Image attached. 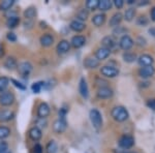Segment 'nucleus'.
<instances>
[{"mask_svg":"<svg viewBox=\"0 0 155 153\" xmlns=\"http://www.w3.org/2000/svg\"><path fill=\"white\" fill-rule=\"evenodd\" d=\"M89 117L91 120V123L94 126V128L99 130L102 126V117L101 114L98 110L96 109H92L89 113Z\"/></svg>","mask_w":155,"mask_h":153,"instance_id":"1","label":"nucleus"},{"mask_svg":"<svg viewBox=\"0 0 155 153\" xmlns=\"http://www.w3.org/2000/svg\"><path fill=\"white\" fill-rule=\"evenodd\" d=\"M112 116L116 121L123 122L128 118V112L123 107H115L112 111Z\"/></svg>","mask_w":155,"mask_h":153,"instance_id":"2","label":"nucleus"},{"mask_svg":"<svg viewBox=\"0 0 155 153\" xmlns=\"http://www.w3.org/2000/svg\"><path fill=\"white\" fill-rule=\"evenodd\" d=\"M15 102V95L9 91L0 93V105L4 107L12 106Z\"/></svg>","mask_w":155,"mask_h":153,"instance_id":"3","label":"nucleus"},{"mask_svg":"<svg viewBox=\"0 0 155 153\" xmlns=\"http://www.w3.org/2000/svg\"><path fill=\"white\" fill-rule=\"evenodd\" d=\"M134 138L130 137V135H123L121 137V139L119 140V146L123 149H129L134 146Z\"/></svg>","mask_w":155,"mask_h":153,"instance_id":"4","label":"nucleus"},{"mask_svg":"<svg viewBox=\"0 0 155 153\" xmlns=\"http://www.w3.org/2000/svg\"><path fill=\"white\" fill-rule=\"evenodd\" d=\"M67 127L66 119H57L53 124V130L56 134H62V132L65 131Z\"/></svg>","mask_w":155,"mask_h":153,"instance_id":"5","label":"nucleus"},{"mask_svg":"<svg viewBox=\"0 0 155 153\" xmlns=\"http://www.w3.org/2000/svg\"><path fill=\"white\" fill-rule=\"evenodd\" d=\"M101 72L107 78H115L116 76H118L119 71L117 68H115L114 66L106 65V66H102L101 68Z\"/></svg>","mask_w":155,"mask_h":153,"instance_id":"6","label":"nucleus"},{"mask_svg":"<svg viewBox=\"0 0 155 153\" xmlns=\"http://www.w3.org/2000/svg\"><path fill=\"white\" fill-rule=\"evenodd\" d=\"M50 112H51V110H50L49 105L46 104V102H41L38 106V109H37V116L41 119H46L50 115Z\"/></svg>","mask_w":155,"mask_h":153,"instance_id":"7","label":"nucleus"},{"mask_svg":"<svg viewBox=\"0 0 155 153\" xmlns=\"http://www.w3.org/2000/svg\"><path fill=\"white\" fill-rule=\"evenodd\" d=\"M18 71L22 76H28V75L32 71V65L27 61H24V62H21L19 65H18Z\"/></svg>","mask_w":155,"mask_h":153,"instance_id":"8","label":"nucleus"},{"mask_svg":"<svg viewBox=\"0 0 155 153\" xmlns=\"http://www.w3.org/2000/svg\"><path fill=\"white\" fill-rule=\"evenodd\" d=\"M119 45H120V48H121V49L127 51V50L131 49V47L134 46V41L131 39L130 36L124 35V36H122L121 39H120Z\"/></svg>","mask_w":155,"mask_h":153,"instance_id":"9","label":"nucleus"},{"mask_svg":"<svg viewBox=\"0 0 155 153\" xmlns=\"http://www.w3.org/2000/svg\"><path fill=\"white\" fill-rule=\"evenodd\" d=\"M85 44H86V38H85V36H83V35H76V36H74L71 38V46L74 47V48H77V49H79V48H82Z\"/></svg>","mask_w":155,"mask_h":153,"instance_id":"10","label":"nucleus"},{"mask_svg":"<svg viewBox=\"0 0 155 153\" xmlns=\"http://www.w3.org/2000/svg\"><path fill=\"white\" fill-rule=\"evenodd\" d=\"M69 49H71V42L65 41V39L61 41L57 45V52L59 54H65L69 51Z\"/></svg>","mask_w":155,"mask_h":153,"instance_id":"11","label":"nucleus"},{"mask_svg":"<svg viewBox=\"0 0 155 153\" xmlns=\"http://www.w3.org/2000/svg\"><path fill=\"white\" fill-rule=\"evenodd\" d=\"M14 117L15 113L12 111H9V110H0V121L1 122L11 121Z\"/></svg>","mask_w":155,"mask_h":153,"instance_id":"12","label":"nucleus"},{"mask_svg":"<svg viewBox=\"0 0 155 153\" xmlns=\"http://www.w3.org/2000/svg\"><path fill=\"white\" fill-rule=\"evenodd\" d=\"M79 91L81 95L85 98L89 96V89H88V85H87V82L84 78H82L81 81H80V85H79Z\"/></svg>","mask_w":155,"mask_h":153,"instance_id":"13","label":"nucleus"},{"mask_svg":"<svg viewBox=\"0 0 155 153\" xmlns=\"http://www.w3.org/2000/svg\"><path fill=\"white\" fill-rule=\"evenodd\" d=\"M113 95V90L109 87H101L97 91V96L99 98H110Z\"/></svg>","mask_w":155,"mask_h":153,"instance_id":"14","label":"nucleus"},{"mask_svg":"<svg viewBox=\"0 0 155 153\" xmlns=\"http://www.w3.org/2000/svg\"><path fill=\"white\" fill-rule=\"evenodd\" d=\"M154 72H155V68L152 66V65H150V66L142 67V68L140 69L139 74L142 78H149V77L153 76Z\"/></svg>","mask_w":155,"mask_h":153,"instance_id":"15","label":"nucleus"},{"mask_svg":"<svg viewBox=\"0 0 155 153\" xmlns=\"http://www.w3.org/2000/svg\"><path fill=\"white\" fill-rule=\"evenodd\" d=\"M110 53H111V51H110L109 49H107V48H99L98 50L96 51V54H95V56H96V59L98 60H104V59H107V57L110 56Z\"/></svg>","mask_w":155,"mask_h":153,"instance_id":"16","label":"nucleus"},{"mask_svg":"<svg viewBox=\"0 0 155 153\" xmlns=\"http://www.w3.org/2000/svg\"><path fill=\"white\" fill-rule=\"evenodd\" d=\"M153 62H154L153 58H152L150 55H147V54L142 55V56H140V58H139V63H140V65H142L143 67L150 66V65H152Z\"/></svg>","mask_w":155,"mask_h":153,"instance_id":"17","label":"nucleus"},{"mask_svg":"<svg viewBox=\"0 0 155 153\" xmlns=\"http://www.w3.org/2000/svg\"><path fill=\"white\" fill-rule=\"evenodd\" d=\"M41 44L44 47H51L54 44V37L49 33H46L41 36Z\"/></svg>","mask_w":155,"mask_h":153,"instance_id":"18","label":"nucleus"},{"mask_svg":"<svg viewBox=\"0 0 155 153\" xmlns=\"http://www.w3.org/2000/svg\"><path fill=\"white\" fill-rule=\"evenodd\" d=\"M69 27H71V29L74 30V31L81 32L86 28V25H85L83 22L79 21V20H74L71 23V25H69Z\"/></svg>","mask_w":155,"mask_h":153,"instance_id":"19","label":"nucleus"},{"mask_svg":"<svg viewBox=\"0 0 155 153\" xmlns=\"http://www.w3.org/2000/svg\"><path fill=\"white\" fill-rule=\"evenodd\" d=\"M41 135L42 134H41V128H38V127H36V126L32 127V128L29 130V137H30V139L33 140V141H38L41 138Z\"/></svg>","mask_w":155,"mask_h":153,"instance_id":"20","label":"nucleus"},{"mask_svg":"<svg viewBox=\"0 0 155 153\" xmlns=\"http://www.w3.org/2000/svg\"><path fill=\"white\" fill-rule=\"evenodd\" d=\"M4 66L9 71H14L18 67V62L15 57H7L5 62H4Z\"/></svg>","mask_w":155,"mask_h":153,"instance_id":"21","label":"nucleus"},{"mask_svg":"<svg viewBox=\"0 0 155 153\" xmlns=\"http://www.w3.org/2000/svg\"><path fill=\"white\" fill-rule=\"evenodd\" d=\"M84 65L87 68H96L97 66H99V61L96 58H93V57H88V58L85 59Z\"/></svg>","mask_w":155,"mask_h":153,"instance_id":"22","label":"nucleus"},{"mask_svg":"<svg viewBox=\"0 0 155 153\" xmlns=\"http://www.w3.org/2000/svg\"><path fill=\"white\" fill-rule=\"evenodd\" d=\"M104 21H106V16H104V14L95 15V16L93 17V19H92V23L97 27L101 26V25L104 23Z\"/></svg>","mask_w":155,"mask_h":153,"instance_id":"23","label":"nucleus"},{"mask_svg":"<svg viewBox=\"0 0 155 153\" xmlns=\"http://www.w3.org/2000/svg\"><path fill=\"white\" fill-rule=\"evenodd\" d=\"M121 21H122V15L120 14V12H116V14L111 18V20H110L109 25L112 27L118 26V25L121 23Z\"/></svg>","mask_w":155,"mask_h":153,"instance_id":"24","label":"nucleus"},{"mask_svg":"<svg viewBox=\"0 0 155 153\" xmlns=\"http://www.w3.org/2000/svg\"><path fill=\"white\" fill-rule=\"evenodd\" d=\"M19 23H20V18H19V17H17V16L11 17V18L7 19L6 26L8 27V28H16V27L19 25Z\"/></svg>","mask_w":155,"mask_h":153,"instance_id":"25","label":"nucleus"},{"mask_svg":"<svg viewBox=\"0 0 155 153\" xmlns=\"http://www.w3.org/2000/svg\"><path fill=\"white\" fill-rule=\"evenodd\" d=\"M36 16V8L35 7H28L26 11L24 12V17L27 20H31Z\"/></svg>","mask_w":155,"mask_h":153,"instance_id":"26","label":"nucleus"},{"mask_svg":"<svg viewBox=\"0 0 155 153\" xmlns=\"http://www.w3.org/2000/svg\"><path fill=\"white\" fill-rule=\"evenodd\" d=\"M57 150H58V146H57V143L52 140L48 143L46 148V151L47 153H57Z\"/></svg>","mask_w":155,"mask_h":153,"instance_id":"27","label":"nucleus"},{"mask_svg":"<svg viewBox=\"0 0 155 153\" xmlns=\"http://www.w3.org/2000/svg\"><path fill=\"white\" fill-rule=\"evenodd\" d=\"M15 4V0H4V1L1 2V4H0V9L1 11H9L11 9V7Z\"/></svg>","mask_w":155,"mask_h":153,"instance_id":"28","label":"nucleus"},{"mask_svg":"<svg viewBox=\"0 0 155 153\" xmlns=\"http://www.w3.org/2000/svg\"><path fill=\"white\" fill-rule=\"evenodd\" d=\"M112 7V2L109 1V0H101L99 1V4H98V8L101 11H109L110 8Z\"/></svg>","mask_w":155,"mask_h":153,"instance_id":"29","label":"nucleus"},{"mask_svg":"<svg viewBox=\"0 0 155 153\" xmlns=\"http://www.w3.org/2000/svg\"><path fill=\"white\" fill-rule=\"evenodd\" d=\"M102 45H104V48H107V49L111 50L112 48L114 47L115 42L113 41V38H112V37L107 36V37H104V38L102 39Z\"/></svg>","mask_w":155,"mask_h":153,"instance_id":"30","label":"nucleus"},{"mask_svg":"<svg viewBox=\"0 0 155 153\" xmlns=\"http://www.w3.org/2000/svg\"><path fill=\"white\" fill-rule=\"evenodd\" d=\"M9 84V79L6 77H1L0 78V93L4 92V90L7 88Z\"/></svg>","mask_w":155,"mask_h":153,"instance_id":"31","label":"nucleus"},{"mask_svg":"<svg viewBox=\"0 0 155 153\" xmlns=\"http://www.w3.org/2000/svg\"><path fill=\"white\" fill-rule=\"evenodd\" d=\"M11 135V129L6 126H0V140H3Z\"/></svg>","mask_w":155,"mask_h":153,"instance_id":"32","label":"nucleus"},{"mask_svg":"<svg viewBox=\"0 0 155 153\" xmlns=\"http://www.w3.org/2000/svg\"><path fill=\"white\" fill-rule=\"evenodd\" d=\"M44 85H45L44 82H36V83H34V84H32V86H31L32 92H34V93H39V92L41 91V88Z\"/></svg>","mask_w":155,"mask_h":153,"instance_id":"33","label":"nucleus"},{"mask_svg":"<svg viewBox=\"0 0 155 153\" xmlns=\"http://www.w3.org/2000/svg\"><path fill=\"white\" fill-rule=\"evenodd\" d=\"M89 16V12L86 11V9H81L79 12L77 14V18L79 19V21H85V20H87Z\"/></svg>","mask_w":155,"mask_h":153,"instance_id":"34","label":"nucleus"},{"mask_svg":"<svg viewBox=\"0 0 155 153\" xmlns=\"http://www.w3.org/2000/svg\"><path fill=\"white\" fill-rule=\"evenodd\" d=\"M134 15H136V9L134 8H128L127 11L125 12V15H124V17H125L126 21H131L132 19L134 18Z\"/></svg>","mask_w":155,"mask_h":153,"instance_id":"35","label":"nucleus"},{"mask_svg":"<svg viewBox=\"0 0 155 153\" xmlns=\"http://www.w3.org/2000/svg\"><path fill=\"white\" fill-rule=\"evenodd\" d=\"M98 4H99L98 0H88V1H87V3H86V5H87L88 8L94 11V9L98 8Z\"/></svg>","mask_w":155,"mask_h":153,"instance_id":"36","label":"nucleus"},{"mask_svg":"<svg viewBox=\"0 0 155 153\" xmlns=\"http://www.w3.org/2000/svg\"><path fill=\"white\" fill-rule=\"evenodd\" d=\"M123 59H124V61H126V62H134V60L137 59V56H136V54H134V53H125L123 55Z\"/></svg>","mask_w":155,"mask_h":153,"instance_id":"37","label":"nucleus"},{"mask_svg":"<svg viewBox=\"0 0 155 153\" xmlns=\"http://www.w3.org/2000/svg\"><path fill=\"white\" fill-rule=\"evenodd\" d=\"M11 82L15 85V86L17 87V88H19L20 90H26V87H25L21 82L17 81V80H15V79H12V80H11Z\"/></svg>","mask_w":155,"mask_h":153,"instance_id":"38","label":"nucleus"},{"mask_svg":"<svg viewBox=\"0 0 155 153\" xmlns=\"http://www.w3.org/2000/svg\"><path fill=\"white\" fill-rule=\"evenodd\" d=\"M147 24H148V20L145 16H142L137 19V25H140V26H146Z\"/></svg>","mask_w":155,"mask_h":153,"instance_id":"39","label":"nucleus"},{"mask_svg":"<svg viewBox=\"0 0 155 153\" xmlns=\"http://www.w3.org/2000/svg\"><path fill=\"white\" fill-rule=\"evenodd\" d=\"M6 150H8V144H7V142L0 140V152L6 151Z\"/></svg>","mask_w":155,"mask_h":153,"instance_id":"40","label":"nucleus"},{"mask_svg":"<svg viewBox=\"0 0 155 153\" xmlns=\"http://www.w3.org/2000/svg\"><path fill=\"white\" fill-rule=\"evenodd\" d=\"M6 38L8 39L11 42H17V36H16V34H15L14 32H8V33L6 34Z\"/></svg>","mask_w":155,"mask_h":153,"instance_id":"41","label":"nucleus"},{"mask_svg":"<svg viewBox=\"0 0 155 153\" xmlns=\"http://www.w3.org/2000/svg\"><path fill=\"white\" fill-rule=\"evenodd\" d=\"M123 3H124L123 0H115L114 1V4L117 8H122L123 7Z\"/></svg>","mask_w":155,"mask_h":153,"instance_id":"42","label":"nucleus"},{"mask_svg":"<svg viewBox=\"0 0 155 153\" xmlns=\"http://www.w3.org/2000/svg\"><path fill=\"white\" fill-rule=\"evenodd\" d=\"M42 152H44V150H42L41 145L36 144L35 146H34V153H42Z\"/></svg>","mask_w":155,"mask_h":153,"instance_id":"43","label":"nucleus"},{"mask_svg":"<svg viewBox=\"0 0 155 153\" xmlns=\"http://www.w3.org/2000/svg\"><path fill=\"white\" fill-rule=\"evenodd\" d=\"M147 105H148V107L150 109L155 110V99H149L148 102H147Z\"/></svg>","mask_w":155,"mask_h":153,"instance_id":"44","label":"nucleus"},{"mask_svg":"<svg viewBox=\"0 0 155 153\" xmlns=\"http://www.w3.org/2000/svg\"><path fill=\"white\" fill-rule=\"evenodd\" d=\"M4 53H5V52H4V47L0 44V58H2V57L4 56Z\"/></svg>","mask_w":155,"mask_h":153,"instance_id":"45","label":"nucleus"},{"mask_svg":"<svg viewBox=\"0 0 155 153\" xmlns=\"http://www.w3.org/2000/svg\"><path fill=\"white\" fill-rule=\"evenodd\" d=\"M151 18L153 21H155V6L151 9Z\"/></svg>","mask_w":155,"mask_h":153,"instance_id":"46","label":"nucleus"},{"mask_svg":"<svg viewBox=\"0 0 155 153\" xmlns=\"http://www.w3.org/2000/svg\"><path fill=\"white\" fill-rule=\"evenodd\" d=\"M149 32H150V33H152L155 36V28H151V29L149 30Z\"/></svg>","mask_w":155,"mask_h":153,"instance_id":"47","label":"nucleus"},{"mask_svg":"<svg viewBox=\"0 0 155 153\" xmlns=\"http://www.w3.org/2000/svg\"><path fill=\"white\" fill-rule=\"evenodd\" d=\"M0 153H12L11 150H6V151H3V152H0Z\"/></svg>","mask_w":155,"mask_h":153,"instance_id":"48","label":"nucleus"},{"mask_svg":"<svg viewBox=\"0 0 155 153\" xmlns=\"http://www.w3.org/2000/svg\"><path fill=\"white\" fill-rule=\"evenodd\" d=\"M128 3H134V0H128Z\"/></svg>","mask_w":155,"mask_h":153,"instance_id":"49","label":"nucleus"},{"mask_svg":"<svg viewBox=\"0 0 155 153\" xmlns=\"http://www.w3.org/2000/svg\"><path fill=\"white\" fill-rule=\"evenodd\" d=\"M128 153H132V152H128Z\"/></svg>","mask_w":155,"mask_h":153,"instance_id":"50","label":"nucleus"}]
</instances>
